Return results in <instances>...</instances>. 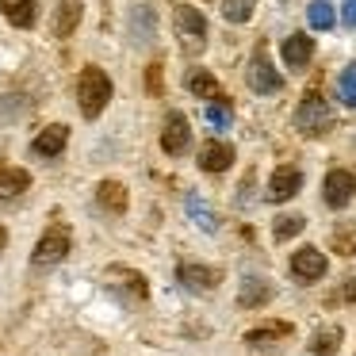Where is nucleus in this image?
<instances>
[{"label":"nucleus","mask_w":356,"mask_h":356,"mask_svg":"<svg viewBox=\"0 0 356 356\" xmlns=\"http://www.w3.org/2000/svg\"><path fill=\"white\" fill-rule=\"evenodd\" d=\"M111 96H115V85L100 65H85L77 73V108L85 119H100L104 108L111 104Z\"/></svg>","instance_id":"obj_1"},{"label":"nucleus","mask_w":356,"mask_h":356,"mask_svg":"<svg viewBox=\"0 0 356 356\" xmlns=\"http://www.w3.org/2000/svg\"><path fill=\"white\" fill-rule=\"evenodd\" d=\"M70 249H73V230L65 222H50L31 249V268H54L70 257Z\"/></svg>","instance_id":"obj_2"},{"label":"nucleus","mask_w":356,"mask_h":356,"mask_svg":"<svg viewBox=\"0 0 356 356\" xmlns=\"http://www.w3.org/2000/svg\"><path fill=\"white\" fill-rule=\"evenodd\" d=\"M172 24H177V39H180V50H184V54L207 50V19H203L200 8L177 4V8H172Z\"/></svg>","instance_id":"obj_3"},{"label":"nucleus","mask_w":356,"mask_h":356,"mask_svg":"<svg viewBox=\"0 0 356 356\" xmlns=\"http://www.w3.org/2000/svg\"><path fill=\"white\" fill-rule=\"evenodd\" d=\"M330 123H333V111H330V104L322 100V96H302V104L295 108V127H299L307 138H318V134H325L330 131Z\"/></svg>","instance_id":"obj_4"},{"label":"nucleus","mask_w":356,"mask_h":356,"mask_svg":"<svg viewBox=\"0 0 356 356\" xmlns=\"http://www.w3.org/2000/svg\"><path fill=\"white\" fill-rule=\"evenodd\" d=\"M245 77H249V88H253V92H261V96H272V92H280V88H284V77H280L276 65H272L268 47H257L253 50Z\"/></svg>","instance_id":"obj_5"},{"label":"nucleus","mask_w":356,"mask_h":356,"mask_svg":"<svg viewBox=\"0 0 356 356\" xmlns=\"http://www.w3.org/2000/svg\"><path fill=\"white\" fill-rule=\"evenodd\" d=\"M356 200V172L348 169H330L322 180V203L333 211H345Z\"/></svg>","instance_id":"obj_6"},{"label":"nucleus","mask_w":356,"mask_h":356,"mask_svg":"<svg viewBox=\"0 0 356 356\" xmlns=\"http://www.w3.org/2000/svg\"><path fill=\"white\" fill-rule=\"evenodd\" d=\"M177 280L184 291L192 295H211L218 284H222V268H215V264H195V261H184L177 268Z\"/></svg>","instance_id":"obj_7"},{"label":"nucleus","mask_w":356,"mask_h":356,"mask_svg":"<svg viewBox=\"0 0 356 356\" xmlns=\"http://www.w3.org/2000/svg\"><path fill=\"white\" fill-rule=\"evenodd\" d=\"M104 280H108L115 291H123L127 299H134V302H142V299H149V280L142 276L138 268H127V264H111L108 272H104Z\"/></svg>","instance_id":"obj_8"},{"label":"nucleus","mask_w":356,"mask_h":356,"mask_svg":"<svg viewBox=\"0 0 356 356\" xmlns=\"http://www.w3.org/2000/svg\"><path fill=\"white\" fill-rule=\"evenodd\" d=\"M325 268H330V261H325V253L318 245H302V249H295V253H291V276L302 280V284L322 280Z\"/></svg>","instance_id":"obj_9"},{"label":"nucleus","mask_w":356,"mask_h":356,"mask_svg":"<svg viewBox=\"0 0 356 356\" xmlns=\"http://www.w3.org/2000/svg\"><path fill=\"white\" fill-rule=\"evenodd\" d=\"M188 146H192V127H188V119L180 111H169L161 127V149L169 157H180V154H188Z\"/></svg>","instance_id":"obj_10"},{"label":"nucleus","mask_w":356,"mask_h":356,"mask_svg":"<svg viewBox=\"0 0 356 356\" xmlns=\"http://www.w3.org/2000/svg\"><path fill=\"white\" fill-rule=\"evenodd\" d=\"M299 188H302V169H295V165H280V169L268 177V192H264V200L268 203H287L291 195H299Z\"/></svg>","instance_id":"obj_11"},{"label":"nucleus","mask_w":356,"mask_h":356,"mask_svg":"<svg viewBox=\"0 0 356 356\" xmlns=\"http://www.w3.org/2000/svg\"><path fill=\"white\" fill-rule=\"evenodd\" d=\"M280 58H284L287 70H307L310 58H314V39H310V35H302V31L287 35L284 47H280Z\"/></svg>","instance_id":"obj_12"},{"label":"nucleus","mask_w":356,"mask_h":356,"mask_svg":"<svg viewBox=\"0 0 356 356\" xmlns=\"http://www.w3.org/2000/svg\"><path fill=\"white\" fill-rule=\"evenodd\" d=\"M65 146H70V127H65V123H50V127H42V131L35 134L31 154L35 157H58Z\"/></svg>","instance_id":"obj_13"},{"label":"nucleus","mask_w":356,"mask_h":356,"mask_svg":"<svg viewBox=\"0 0 356 356\" xmlns=\"http://www.w3.org/2000/svg\"><path fill=\"white\" fill-rule=\"evenodd\" d=\"M234 165V146L222 138H211L200 146V169L203 172H226Z\"/></svg>","instance_id":"obj_14"},{"label":"nucleus","mask_w":356,"mask_h":356,"mask_svg":"<svg viewBox=\"0 0 356 356\" xmlns=\"http://www.w3.org/2000/svg\"><path fill=\"white\" fill-rule=\"evenodd\" d=\"M31 188V172L19 169V165H8V161H0V203H12L19 200V195Z\"/></svg>","instance_id":"obj_15"},{"label":"nucleus","mask_w":356,"mask_h":356,"mask_svg":"<svg viewBox=\"0 0 356 356\" xmlns=\"http://www.w3.org/2000/svg\"><path fill=\"white\" fill-rule=\"evenodd\" d=\"M96 203H100L108 215H127V207H131V195H127L123 180H100L96 184Z\"/></svg>","instance_id":"obj_16"},{"label":"nucleus","mask_w":356,"mask_h":356,"mask_svg":"<svg viewBox=\"0 0 356 356\" xmlns=\"http://www.w3.org/2000/svg\"><path fill=\"white\" fill-rule=\"evenodd\" d=\"M184 85H188V92L200 96V100H211V104H215V100H226L222 85L215 81V73H211V70H188Z\"/></svg>","instance_id":"obj_17"},{"label":"nucleus","mask_w":356,"mask_h":356,"mask_svg":"<svg viewBox=\"0 0 356 356\" xmlns=\"http://www.w3.org/2000/svg\"><path fill=\"white\" fill-rule=\"evenodd\" d=\"M0 12H4V19H8L12 27L27 31V27H35V19H39V0H0Z\"/></svg>","instance_id":"obj_18"},{"label":"nucleus","mask_w":356,"mask_h":356,"mask_svg":"<svg viewBox=\"0 0 356 356\" xmlns=\"http://www.w3.org/2000/svg\"><path fill=\"white\" fill-rule=\"evenodd\" d=\"M291 333H295L291 322H264V325H253V330H245V345L264 348V345H276V341H287Z\"/></svg>","instance_id":"obj_19"},{"label":"nucleus","mask_w":356,"mask_h":356,"mask_svg":"<svg viewBox=\"0 0 356 356\" xmlns=\"http://www.w3.org/2000/svg\"><path fill=\"white\" fill-rule=\"evenodd\" d=\"M341 341H345V330H341L337 322H333V325H322V330L310 337L307 353H310V356H337V353H341Z\"/></svg>","instance_id":"obj_20"},{"label":"nucleus","mask_w":356,"mask_h":356,"mask_svg":"<svg viewBox=\"0 0 356 356\" xmlns=\"http://www.w3.org/2000/svg\"><path fill=\"white\" fill-rule=\"evenodd\" d=\"M268 299H272V287H268V280H257V276L241 280V287H238V307H241V310L264 307Z\"/></svg>","instance_id":"obj_21"},{"label":"nucleus","mask_w":356,"mask_h":356,"mask_svg":"<svg viewBox=\"0 0 356 356\" xmlns=\"http://www.w3.org/2000/svg\"><path fill=\"white\" fill-rule=\"evenodd\" d=\"M81 24V0H58V12H54V35L58 39H70Z\"/></svg>","instance_id":"obj_22"},{"label":"nucleus","mask_w":356,"mask_h":356,"mask_svg":"<svg viewBox=\"0 0 356 356\" xmlns=\"http://www.w3.org/2000/svg\"><path fill=\"white\" fill-rule=\"evenodd\" d=\"M131 39L138 42V47L154 39V12H149V4H138V8L131 12Z\"/></svg>","instance_id":"obj_23"},{"label":"nucleus","mask_w":356,"mask_h":356,"mask_svg":"<svg viewBox=\"0 0 356 356\" xmlns=\"http://www.w3.org/2000/svg\"><path fill=\"white\" fill-rule=\"evenodd\" d=\"M307 19H310V27H314V31H330V27L337 24V16H333V4H330V0H310Z\"/></svg>","instance_id":"obj_24"},{"label":"nucleus","mask_w":356,"mask_h":356,"mask_svg":"<svg viewBox=\"0 0 356 356\" xmlns=\"http://www.w3.org/2000/svg\"><path fill=\"white\" fill-rule=\"evenodd\" d=\"M257 12V0H222V19L226 24H249Z\"/></svg>","instance_id":"obj_25"},{"label":"nucleus","mask_w":356,"mask_h":356,"mask_svg":"<svg viewBox=\"0 0 356 356\" xmlns=\"http://www.w3.org/2000/svg\"><path fill=\"white\" fill-rule=\"evenodd\" d=\"M330 245H333V253H341V257H353V253H356V222H341L337 230H333Z\"/></svg>","instance_id":"obj_26"},{"label":"nucleus","mask_w":356,"mask_h":356,"mask_svg":"<svg viewBox=\"0 0 356 356\" xmlns=\"http://www.w3.org/2000/svg\"><path fill=\"white\" fill-rule=\"evenodd\" d=\"M302 230H307V218H302V215H280L276 226H272V238H276V241H291L295 234H302Z\"/></svg>","instance_id":"obj_27"},{"label":"nucleus","mask_w":356,"mask_h":356,"mask_svg":"<svg viewBox=\"0 0 356 356\" xmlns=\"http://www.w3.org/2000/svg\"><path fill=\"white\" fill-rule=\"evenodd\" d=\"M188 215H192V218H195V226H203L207 234L218 226V222H215V211H211L207 203H200V195H188Z\"/></svg>","instance_id":"obj_28"},{"label":"nucleus","mask_w":356,"mask_h":356,"mask_svg":"<svg viewBox=\"0 0 356 356\" xmlns=\"http://www.w3.org/2000/svg\"><path fill=\"white\" fill-rule=\"evenodd\" d=\"M207 123H211V127H218V131H226V127L234 123V111L226 108V100L207 104Z\"/></svg>","instance_id":"obj_29"},{"label":"nucleus","mask_w":356,"mask_h":356,"mask_svg":"<svg viewBox=\"0 0 356 356\" xmlns=\"http://www.w3.org/2000/svg\"><path fill=\"white\" fill-rule=\"evenodd\" d=\"M337 92H341V100H345L348 108H356V65H348V70L341 73V81H337Z\"/></svg>","instance_id":"obj_30"},{"label":"nucleus","mask_w":356,"mask_h":356,"mask_svg":"<svg viewBox=\"0 0 356 356\" xmlns=\"http://www.w3.org/2000/svg\"><path fill=\"white\" fill-rule=\"evenodd\" d=\"M161 70H165L161 62H154L146 70V81H149V92H154V96H161Z\"/></svg>","instance_id":"obj_31"},{"label":"nucleus","mask_w":356,"mask_h":356,"mask_svg":"<svg viewBox=\"0 0 356 356\" xmlns=\"http://www.w3.org/2000/svg\"><path fill=\"white\" fill-rule=\"evenodd\" d=\"M345 27H356V0H345Z\"/></svg>","instance_id":"obj_32"},{"label":"nucleus","mask_w":356,"mask_h":356,"mask_svg":"<svg viewBox=\"0 0 356 356\" xmlns=\"http://www.w3.org/2000/svg\"><path fill=\"white\" fill-rule=\"evenodd\" d=\"M341 295H345L348 302H356V276H348V280H345V291H341Z\"/></svg>","instance_id":"obj_33"},{"label":"nucleus","mask_w":356,"mask_h":356,"mask_svg":"<svg viewBox=\"0 0 356 356\" xmlns=\"http://www.w3.org/2000/svg\"><path fill=\"white\" fill-rule=\"evenodd\" d=\"M8 253V226H0V257Z\"/></svg>","instance_id":"obj_34"}]
</instances>
